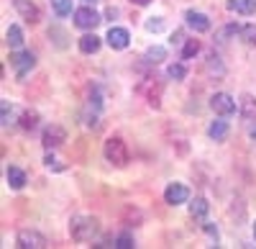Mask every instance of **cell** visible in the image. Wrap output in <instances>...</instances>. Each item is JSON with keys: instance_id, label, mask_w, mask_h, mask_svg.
<instances>
[{"instance_id": "obj_31", "label": "cell", "mask_w": 256, "mask_h": 249, "mask_svg": "<svg viewBox=\"0 0 256 249\" xmlns=\"http://www.w3.org/2000/svg\"><path fill=\"white\" fill-rule=\"evenodd\" d=\"M84 3H98V0H84Z\"/></svg>"}, {"instance_id": "obj_22", "label": "cell", "mask_w": 256, "mask_h": 249, "mask_svg": "<svg viewBox=\"0 0 256 249\" xmlns=\"http://www.w3.org/2000/svg\"><path fill=\"white\" fill-rule=\"evenodd\" d=\"M198 49H200V44H198L195 39H190L187 44H184V49H182V57H184V59H190V57H195V54H198Z\"/></svg>"}, {"instance_id": "obj_18", "label": "cell", "mask_w": 256, "mask_h": 249, "mask_svg": "<svg viewBox=\"0 0 256 249\" xmlns=\"http://www.w3.org/2000/svg\"><path fill=\"white\" fill-rule=\"evenodd\" d=\"M208 208H210V205H208L205 198H195V200L190 203V213L195 216V218H202V216L208 213Z\"/></svg>"}, {"instance_id": "obj_9", "label": "cell", "mask_w": 256, "mask_h": 249, "mask_svg": "<svg viewBox=\"0 0 256 249\" xmlns=\"http://www.w3.org/2000/svg\"><path fill=\"white\" fill-rule=\"evenodd\" d=\"M105 39H108V44H110V49H126L128 47V41H131V34H128L126 29H110L108 31V36H105Z\"/></svg>"}, {"instance_id": "obj_28", "label": "cell", "mask_w": 256, "mask_h": 249, "mask_svg": "<svg viewBox=\"0 0 256 249\" xmlns=\"http://www.w3.org/2000/svg\"><path fill=\"white\" fill-rule=\"evenodd\" d=\"M180 41H182V34H180V31H177V34H174V36H172V44H180Z\"/></svg>"}, {"instance_id": "obj_6", "label": "cell", "mask_w": 256, "mask_h": 249, "mask_svg": "<svg viewBox=\"0 0 256 249\" xmlns=\"http://www.w3.org/2000/svg\"><path fill=\"white\" fill-rule=\"evenodd\" d=\"M41 141H44V147L52 149V147H59V144L67 141V131H64L59 123H52V126L44 129V136H41Z\"/></svg>"}, {"instance_id": "obj_3", "label": "cell", "mask_w": 256, "mask_h": 249, "mask_svg": "<svg viewBox=\"0 0 256 249\" xmlns=\"http://www.w3.org/2000/svg\"><path fill=\"white\" fill-rule=\"evenodd\" d=\"M18 246L20 249H44L46 246V236L34 231V229H20L18 231Z\"/></svg>"}, {"instance_id": "obj_29", "label": "cell", "mask_w": 256, "mask_h": 249, "mask_svg": "<svg viewBox=\"0 0 256 249\" xmlns=\"http://www.w3.org/2000/svg\"><path fill=\"white\" fill-rule=\"evenodd\" d=\"M131 3H136V6H148L152 0H131Z\"/></svg>"}, {"instance_id": "obj_19", "label": "cell", "mask_w": 256, "mask_h": 249, "mask_svg": "<svg viewBox=\"0 0 256 249\" xmlns=\"http://www.w3.org/2000/svg\"><path fill=\"white\" fill-rule=\"evenodd\" d=\"M166 57V52L162 49V47H152V49H146V62H148V65H159V62Z\"/></svg>"}, {"instance_id": "obj_16", "label": "cell", "mask_w": 256, "mask_h": 249, "mask_svg": "<svg viewBox=\"0 0 256 249\" xmlns=\"http://www.w3.org/2000/svg\"><path fill=\"white\" fill-rule=\"evenodd\" d=\"M208 134H210V139H216V141H226V136H228V123H226V121H212L210 129H208Z\"/></svg>"}, {"instance_id": "obj_30", "label": "cell", "mask_w": 256, "mask_h": 249, "mask_svg": "<svg viewBox=\"0 0 256 249\" xmlns=\"http://www.w3.org/2000/svg\"><path fill=\"white\" fill-rule=\"evenodd\" d=\"M251 139H256V129H254V131H251Z\"/></svg>"}, {"instance_id": "obj_23", "label": "cell", "mask_w": 256, "mask_h": 249, "mask_svg": "<svg viewBox=\"0 0 256 249\" xmlns=\"http://www.w3.org/2000/svg\"><path fill=\"white\" fill-rule=\"evenodd\" d=\"M166 75L172 77V80H184V75H187V70H184V65H172L166 70Z\"/></svg>"}, {"instance_id": "obj_1", "label": "cell", "mask_w": 256, "mask_h": 249, "mask_svg": "<svg viewBox=\"0 0 256 249\" xmlns=\"http://www.w3.org/2000/svg\"><path fill=\"white\" fill-rule=\"evenodd\" d=\"M70 231L77 241H90L100 231V226H98V218H92V216H77L70 223Z\"/></svg>"}, {"instance_id": "obj_4", "label": "cell", "mask_w": 256, "mask_h": 249, "mask_svg": "<svg viewBox=\"0 0 256 249\" xmlns=\"http://www.w3.org/2000/svg\"><path fill=\"white\" fill-rule=\"evenodd\" d=\"M210 108L218 116H230V113H236V100H233L228 93H216L210 98Z\"/></svg>"}, {"instance_id": "obj_7", "label": "cell", "mask_w": 256, "mask_h": 249, "mask_svg": "<svg viewBox=\"0 0 256 249\" xmlns=\"http://www.w3.org/2000/svg\"><path fill=\"white\" fill-rule=\"evenodd\" d=\"M190 198V190L184 188L182 182H172V185H166V190H164V200L169 205H180V203H187Z\"/></svg>"}, {"instance_id": "obj_17", "label": "cell", "mask_w": 256, "mask_h": 249, "mask_svg": "<svg viewBox=\"0 0 256 249\" xmlns=\"http://www.w3.org/2000/svg\"><path fill=\"white\" fill-rule=\"evenodd\" d=\"M6 41L10 49H20V44H24V31H20V26H10L6 34Z\"/></svg>"}, {"instance_id": "obj_27", "label": "cell", "mask_w": 256, "mask_h": 249, "mask_svg": "<svg viewBox=\"0 0 256 249\" xmlns=\"http://www.w3.org/2000/svg\"><path fill=\"white\" fill-rule=\"evenodd\" d=\"M162 26H164L162 21H148V24H146V29H148V31H159Z\"/></svg>"}, {"instance_id": "obj_15", "label": "cell", "mask_w": 256, "mask_h": 249, "mask_svg": "<svg viewBox=\"0 0 256 249\" xmlns=\"http://www.w3.org/2000/svg\"><path fill=\"white\" fill-rule=\"evenodd\" d=\"M8 185L10 188H16V190H20L26 185V172L24 170H18V167H8Z\"/></svg>"}, {"instance_id": "obj_8", "label": "cell", "mask_w": 256, "mask_h": 249, "mask_svg": "<svg viewBox=\"0 0 256 249\" xmlns=\"http://www.w3.org/2000/svg\"><path fill=\"white\" fill-rule=\"evenodd\" d=\"M74 24L80 26V29H95L98 24H100V16L92 11V8H80V11H74Z\"/></svg>"}, {"instance_id": "obj_20", "label": "cell", "mask_w": 256, "mask_h": 249, "mask_svg": "<svg viewBox=\"0 0 256 249\" xmlns=\"http://www.w3.org/2000/svg\"><path fill=\"white\" fill-rule=\"evenodd\" d=\"M238 34H241V39L246 41V44H248V47H256V26H254V24H248V26H244V29H241Z\"/></svg>"}, {"instance_id": "obj_13", "label": "cell", "mask_w": 256, "mask_h": 249, "mask_svg": "<svg viewBox=\"0 0 256 249\" xmlns=\"http://www.w3.org/2000/svg\"><path fill=\"white\" fill-rule=\"evenodd\" d=\"M238 106H241V116H244L246 121H254V118H256V98H254V95H244V98L238 100Z\"/></svg>"}, {"instance_id": "obj_32", "label": "cell", "mask_w": 256, "mask_h": 249, "mask_svg": "<svg viewBox=\"0 0 256 249\" xmlns=\"http://www.w3.org/2000/svg\"><path fill=\"white\" fill-rule=\"evenodd\" d=\"M254 236H256V223H254Z\"/></svg>"}, {"instance_id": "obj_21", "label": "cell", "mask_w": 256, "mask_h": 249, "mask_svg": "<svg viewBox=\"0 0 256 249\" xmlns=\"http://www.w3.org/2000/svg\"><path fill=\"white\" fill-rule=\"evenodd\" d=\"M56 16H70L72 13V0H52Z\"/></svg>"}, {"instance_id": "obj_26", "label": "cell", "mask_w": 256, "mask_h": 249, "mask_svg": "<svg viewBox=\"0 0 256 249\" xmlns=\"http://www.w3.org/2000/svg\"><path fill=\"white\" fill-rule=\"evenodd\" d=\"M10 108H8V103H3V126H8V123H10Z\"/></svg>"}, {"instance_id": "obj_14", "label": "cell", "mask_w": 256, "mask_h": 249, "mask_svg": "<svg viewBox=\"0 0 256 249\" xmlns=\"http://www.w3.org/2000/svg\"><path fill=\"white\" fill-rule=\"evenodd\" d=\"M80 49H82L84 54H95V52L100 49V36H95V34H84V36L80 39Z\"/></svg>"}, {"instance_id": "obj_5", "label": "cell", "mask_w": 256, "mask_h": 249, "mask_svg": "<svg viewBox=\"0 0 256 249\" xmlns=\"http://www.w3.org/2000/svg\"><path fill=\"white\" fill-rule=\"evenodd\" d=\"M10 65L18 77H26V72L34 70V65H36V57L31 52H16V54H10Z\"/></svg>"}, {"instance_id": "obj_12", "label": "cell", "mask_w": 256, "mask_h": 249, "mask_svg": "<svg viewBox=\"0 0 256 249\" xmlns=\"http://www.w3.org/2000/svg\"><path fill=\"white\" fill-rule=\"evenodd\" d=\"M228 11L241 13V16H254L256 13V0H228Z\"/></svg>"}, {"instance_id": "obj_2", "label": "cell", "mask_w": 256, "mask_h": 249, "mask_svg": "<svg viewBox=\"0 0 256 249\" xmlns=\"http://www.w3.org/2000/svg\"><path fill=\"white\" fill-rule=\"evenodd\" d=\"M105 159H108L110 164H116V167L128 164V147H126V141L118 139V136L105 141Z\"/></svg>"}, {"instance_id": "obj_10", "label": "cell", "mask_w": 256, "mask_h": 249, "mask_svg": "<svg viewBox=\"0 0 256 249\" xmlns=\"http://www.w3.org/2000/svg\"><path fill=\"white\" fill-rule=\"evenodd\" d=\"M184 21H187V26H190V29H195L198 34H202V31L210 29L208 16H202V13H198V11H187V13H184Z\"/></svg>"}, {"instance_id": "obj_25", "label": "cell", "mask_w": 256, "mask_h": 249, "mask_svg": "<svg viewBox=\"0 0 256 249\" xmlns=\"http://www.w3.org/2000/svg\"><path fill=\"white\" fill-rule=\"evenodd\" d=\"M36 126V113H24V129H34Z\"/></svg>"}, {"instance_id": "obj_24", "label": "cell", "mask_w": 256, "mask_h": 249, "mask_svg": "<svg viewBox=\"0 0 256 249\" xmlns=\"http://www.w3.org/2000/svg\"><path fill=\"white\" fill-rule=\"evenodd\" d=\"M116 246H118V249H131V246H134V239L128 236V234H120V236L116 239Z\"/></svg>"}, {"instance_id": "obj_11", "label": "cell", "mask_w": 256, "mask_h": 249, "mask_svg": "<svg viewBox=\"0 0 256 249\" xmlns=\"http://www.w3.org/2000/svg\"><path fill=\"white\" fill-rule=\"evenodd\" d=\"M13 8L24 16L28 24H36V21H38V8L31 3V0H13Z\"/></svg>"}]
</instances>
